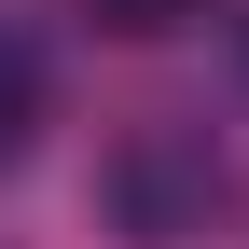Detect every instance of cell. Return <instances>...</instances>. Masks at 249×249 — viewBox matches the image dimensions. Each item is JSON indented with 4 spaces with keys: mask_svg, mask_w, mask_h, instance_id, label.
Listing matches in <instances>:
<instances>
[{
    "mask_svg": "<svg viewBox=\"0 0 249 249\" xmlns=\"http://www.w3.org/2000/svg\"><path fill=\"white\" fill-rule=\"evenodd\" d=\"M97 208H111V235H139V249H194L235 208V166H222L208 124H124L111 166H97Z\"/></svg>",
    "mask_w": 249,
    "mask_h": 249,
    "instance_id": "6da1fadb",
    "label": "cell"
},
{
    "mask_svg": "<svg viewBox=\"0 0 249 249\" xmlns=\"http://www.w3.org/2000/svg\"><path fill=\"white\" fill-rule=\"evenodd\" d=\"M28 124H42V55H28L14 28H0V166L28 152Z\"/></svg>",
    "mask_w": 249,
    "mask_h": 249,
    "instance_id": "7a4b0ae2",
    "label": "cell"
},
{
    "mask_svg": "<svg viewBox=\"0 0 249 249\" xmlns=\"http://www.w3.org/2000/svg\"><path fill=\"white\" fill-rule=\"evenodd\" d=\"M194 14H208V0H97V28H111V42H180Z\"/></svg>",
    "mask_w": 249,
    "mask_h": 249,
    "instance_id": "3957f363",
    "label": "cell"
}]
</instances>
